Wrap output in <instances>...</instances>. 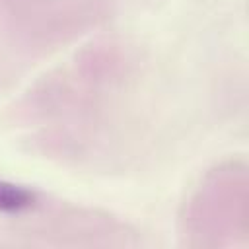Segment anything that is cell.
Returning a JSON list of instances; mask_svg holds the SVG:
<instances>
[{"instance_id": "obj_1", "label": "cell", "mask_w": 249, "mask_h": 249, "mask_svg": "<svg viewBox=\"0 0 249 249\" xmlns=\"http://www.w3.org/2000/svg\"><path fill=\"white\" fill-rule=\"evenodd\" d=\"M31 204H33V195L25 187L0 181V210L2 212H19Z\"/></svg>"}]
</instances>
